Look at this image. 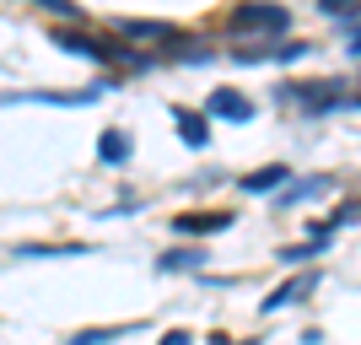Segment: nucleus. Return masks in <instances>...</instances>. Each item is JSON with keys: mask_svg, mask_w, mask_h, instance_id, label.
Masks as SVG:
<instances>
[{"mask_svg": "<svg viewBox=\"0 0 361 345\" xmlns=\"http://www.w3.org/2000/svg\"><path fill=\"white\" fill-rule=\"evenodd\" d=\"M275 103L302 108V114H329V108H345V81H281L275 87Z\"/></svg>", "mask_w": 361, "mask_h": 345, "instance_id": "1", "label": "nucleus"}, {"mask_svg": "<svg viewBox=\"0 0 361 345\" xmlns=\"http://www.w3.org/2000/svg\"><path fill=\"white\" fill-rule=\"evenodd\" d=\"M226 28L232 32H281L291 28V11L281 6V0H238L232 6V16H226Z\"/></svg>", "mask_w": 361, "mask_h": 345, "instance_id": "2", "label": "nucleus"}, {"mask_svg": "<svg viewBox=\"0 0 361 345\" xmlns=\"http://www.w3.org/2000/svg\"><path fill=\"white\" fill-rule=\"evenodd\" d=\"M318 281H324V270H302V275H291L286 286H275L270 297L259 302V313H281V308H297L302 297H313V291H318Z\"/></svg>", "mask_w": 361, "mask_h": 345, "instance_id": "3", "label": "nucleus"}, {"mask_svg": "<svg viewBox=\"0 0 361 345\" xmlns=\"http://www.w3.org/2000/svg\"><path fill=\"white\" fill-rule=\"evenodd\" d=\"M238 222V210H189V216H173V232L178 238H211V232H226Z\"/></svg>", "mask_w": 361, "mask_h": 345, "instance_id": "4", "label": "nucleus"}, {"mask_svg": "<svg viewBox=\"0 0 361 345\" xmlns=\"http://www.w3.org/2000/svg\"><path fill=\"white\" fill-rule=\"evenodd\" d=\"M103 97V87H87V92H6V103H49V108H87Z\"/></svg>", "mask_w": 361, "mask_h": 345, "instance_id": "5", "label": "nucleus"}, {"mask_svg": "<svg viewBox=\"0 0 361 345\" xmlns=\"http://www.w3.org/2000/svg\"><path fill=\"white\" fill-rule=\"evenodd\" d=\"M205 114H211V119L248 124V119H254V103H248L243 92H232V87H216V92H211V103H205Z\"/></svg>", "mask_w": 361, "mask_h": 345, "instance_id": "6", "label": "nucleus"}, {"mask_svg": "<svg viewBox=\"0 0 361 345\" xmlns=\"http://www.w3.org/2000/svg\"><path fill=\"white\" fill-rule=\"evenodd\" d=\"M334 189H340V183L329 178V173H318V178H302V183H286V189H281V195H275V205L281 210H297L302 200H318V195H334Z\"/></svg>", "mask_w": 361, "mask_h": 345, "instance_id": "7", "label": "nucleus"}, {"mask_svg": "<svg viewBox=\"0 0 361 345\" xmlns=\"http://www.w3.org/2000/svg\"><path fill=\"white\" fill-rule=\"evenodd\" d=\"M302 54H313V44H264V49H238V65H291Z\"/></svg>", "mask_w": 361, "mask_h": 345, "instance_id": "8", "label": "nucleus"}, {"mask_svg": "<svg viewBox=\"0 0 361 345\" xmlns=\"http://www.w3.org/2000/svg\"><path fill=\"white\" fill-rule=\"evenodd\" d=\"M286 183H291V167L286 162H270V167H259V173H248L238 189H243V195H281Z\"/></svg>", "mask_w": 361, "mask_h": 345, "instance_id": "9", "label": "nucleus"}, {"mask_svg": "<svg viewBox=\"0 0 361 345\" xmlns=\"http://www.w3.org/2000/svg\"><path fill=\"white\" fill-rule=\"evenodd\" d=\"M173 124H178V135H183V146H211V114H189L183 103H173Z\"/></svg>", "mask_w": 361, "mask_h": 345, "instance_id": "10", "label": "nucleus"}, {"mask_svg": "<svg viewBox=\"0 0 361 345\" xmlns=\"http://www.w3.org/2000/svg\"><path fill=\"white\" fill-rule=\"evenodd\" d=\"M92 254V243H11V259H81Z\"/></svg>", "mask_w": 361, "mask_h": 345, "instance_id": "11", "label": "nucleus"}, {"mask_svg": "<svg viewBox=\"0 0 361 345\" xmlns=\"http://www.w3.org/2000/svg\"><path fill=\"white\" fill-rule=\"evenodd\" d=\"M205 259H211V254H205L200 243H195V248H167V254L157 259V270H162V275H189V270H205Z\"/></svg>", "mask_w": 361, "mask_h": 345, "instance_id": "12", "label": "nucleus"}, {"mask_svg": "<svg viewBox=\"0 0 361 345\" xmlns=\"http://www.w3.org/2000/svg\"><path fill=\"white\" fill-rule=\"evenodd\" d=\"M130 151H135V140L124 135V130H103V135H97V157H103L108 167H124Z\"/></svg>", "mask_w": 361, "mask_h": 345, "instance_id": "13", "label": "nucleus"}, {"mask_svg": "<svg viewBox=\"0 0 361 345\" xmlns=\"http://www.w3.org/2000/svg\"><path fill=\"white\" fill-rule=\"evenodd\" d=\"M146 324H108V329H75L65 345H114V340H124V334H140Z\"/></svg>", "mask_w": 361, "mask_h": 345, "instance_id": "14", "label": "nucleus"}, {"mask_svg": "<svg viewBox=\"0 0 361 345\" xmlns=\"http://www.w3.org/2000/svg\"><path fill=\"white\" fill-rule=\"evenodd\" d=\"M329 243H334V238H307V243H291V248H281L275 259H281V265H307V259H324V254H329Z\"/></svg>", "mask_w": 361, "mask_h": 345, "instance_id": "15", "label": "nucleus"}, {"mask_svg": "<svg viewBox=\"0 0 361 345\" xmlns=\"http://www.w3.org/2000/svg\"><path fill=\"white\" fill-rule=\"evenodd\" d=\"M114 28L130 32V38H178V28H173V22H135V16H119Z\"/></svg>", "mask_w": 361, "mask_h": 345, "instance_id": "16", "label": "nucleus"}, {"mask_svg": "<svg viewBox=\"0 0 361 345\" xmlns=\"http://www.w3.org/2000/svg\"><path fill=\"white\" fill-rule=\"evenodd\" d=\"M356 6H361V0H318V11H324V16H350Z\"/></svg>", "mask_w": 361, "mask_h": 345, "instance_id": "17", "label": "nucleus"}, {"mask_svg": "<svg viewBox=\"0 0 361 345\" xmlns=\"http://www.w3.org/2000/svg\"><path fill=\"white\" fill-rule=\"evenodd\" d=\"M38 6H44V11H65V16H81V11L71 6V0H38Z\"/></svg>", "mask_w": 361, "mask_h": 345, "instance_id": "18", "label": "nucleus"}, {"mask_svg": "<svg viewBox=\"0 0 361 345\" xmlns=\"http://www.w3.org/2000/svg\"><path fill=\"white\" fill-rule=\"evenodd\" d=\"M162 345H195V340H189V329H167Z\"/></svg>", "mask_w": 361, "mask_h": 345, "instance_id": "19", "label": "nucleus"}, {"mask_svg": "<svg viewBox=\"0 0 361 345\" xmlns=\"http://www.w3.org/2000/svg\"><path fill=\"white\" fill-rule=\"evenodd\" d=\"M345 49H350V60H361V22L350 28V44H345Z\"/></svg>", "mask_w": 361, "mask_h": 345, "instance_id": "20", "label": "nucleus"}, {"mask_svg": "<svg viewBox=\"0 0 361 345\" xmlns=\"http://www.w3.org/2000/svg\"><path fill=\"white\" fill-rule=\"evenodd\" d=\"M211 345H259V340H226V334H216Z\"/></svg>", "mask_w": 361, "mask_h": 345, "instance_id": "21", "label": "nucleus"}, {"mask_svg": "<svg viewBox=\"0 0 361 345\" xmlns=\"http://www.w3.org/2000/svg\"><path fill=\"white\" fill-rule=\"evenodd\" d=\"M356 103H361V97H356Z\"/></svg>", "mask_w": 361, "mask_h": 345, "instance_id": "22", "label": "nucleus"}]
</instances>
